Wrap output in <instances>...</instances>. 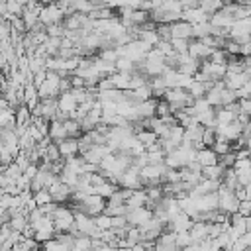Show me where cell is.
I'll return each instance as SVG.
<instances>
[{
  "mask_svg": "<svg viewBox=\"0 0 251 251\" xmlns=\"http://www.w3.org/2000/svg\"><path fill=\"white\" fill-rule=\"evenodd\" d=\"M51 220H53V226H55V231H69L71 226L75 224V212L67 206H55L53 214H51Z\"/></svg>",
  "mask_w": 251,
  "mask_h": 251,
  "instance_id": "obj_1",
  "label": "cell"
},
{
  "mask_svg": "<svg viewBox=\"0 0 251 251\" xmlns=\"http://www.w3.org/2000/svg\"><path fill=\"white\" fill-rule=\"evenodd\" d=\"M63 20H65V14L55 2L53 4H43L41 12H39V22L41 24L51 25V24H61Z\"/></svg>",
  "mask_w": 251,
  "mask_h": 251,
  "instance_id": "obj_2",
  "label": "cell"
},
{
  "mask_svg": "<svg viewBox=\"0 0 251 251\" xmlns=\"http://www.w3.org/2000/svg\"><path fill=\"white\" fill-rule=\"evenodd\" d=\"M151 218H153V212H151L147 206H141V208H131V210H127V214H126L127 224H129V226H135V227H139V226L147 224Z\"/></svg>",
  "mask_w": 251,
  "mask_h": 251,
  "instance_id": "obj_3",
  "label": "cell"
},
{
  "mask_svg": "<svg viewBox=\"0 0 251 251\" xmlns=\"http://www.w3.org/2000/svg\"><path fill=\"white\" fill-rule=\"evenodd\" d=\"M57 106H59V112L61 114H65L67 118H71V114L76 110V100H75V96L71 94V90L69 92H61L59 94V98H57Z\"/></svg>",
  "mask_w": 251,
  "mask_h": 251,
  "instance_id": "obj_4",
  "label": "cell"
},
{
  "mask_svg": "<svg viewBox=\"0 0 251 251\" xmlns=\"http://www.w3.org/2000/svg\"><path fill=\"white\" fill-rule=\"evenodd\" d=\"M171 27V37H180V39H192V24L184 20H176L169 24Z\"/></svg>",
  "mask_w": 251,
  "mask_h": 251,
  "instance_id": "obj_5",
  "label": "cell"
},
{
  "mask_svg": "<svg viewBox=\"0 0 251 251\" xmlns=\"http://www.w3.org/2000/svg\"><path fill=\"white\" fill-rule=\"evenodd\" d=\"M57 147H59V153L63 159L75 157V155H78V137H65V139L57 141Z\"/></svg>",
  "mask_w": 251,
  "mask_h": 251,
  "instance_id": "obj_6",
  "label": "cell"
},
{
  "mask_svg": "<svg viewBox=\"0 0 251 251\" xmlns=\"http://www.w3.org/2000/svg\"><path fill=\"white\" fill-rule=\"evenodd\" d=\"M212 51H214V49L206 47V45H204V43H200L198 39H194V41H190V43H188V55H190V57H194L196 61H204V59H208V57L212 55Z\"/></svg>",
  "mask_w": 251,
  "mask_h": 251,
  "instance_id": "obj_7",
  "label": "cell"
},
{
  "mask_svg": "<svg viewBox=\"0 0 251 251\" xmlns=\"http://www.w3.org/2000/svg\"><path fill=\"white\" fill-rule=\"evenodd\" d=\"M155 108H157V98H149V100H143V102L135 104V110H137L141 120L153 118L155 116Z\"/></svg>",
  "mask_w": 251,
  "mask_h": 251,
  "instance_id": "obj_8",
  "label": "cell"
},
{
  "mask_svg": "<svg viewBox=\"0 0 251 251\" xmlns=\"http://www.w3.org/2000/svg\"><path fill=\"white\" fill-rule=\"evenodd\" d=\"M47 135H49V139L55 141V143L61 141V139H65V137H69V135H67V129H65V126H63V122H59V120H51V122H49Z\"/></svg>",
  "mask_w": 251,
  "mask_h": 251,
  "instance_id": "obj_9",
  "label": "cell"
},
{
  "mask_svg": "<svg viewBox=\"0 0 251 251\" xmlns=\"http://www.w3.org/2000/svg\"><path fill=\"white\" fill-rule=\"evenodd\" d=\"M196 161L202 167H210V165L218 163V155H216V151L212 147H202L200 151H196Z\"/></svg>",
  "mask_w": 251,
  "mask_h": 251,
  "instance_id": "obj_10",
  "label": "cell"
},
{
  "mask_svg": "<svg viewBox=\"0 0 251 251\" xmlns=\"http://www.w3.org/2000/svg\"><path fill=\"white\" fill-rule=\"evenodd\" d=\"M180 20H184V22H188V24H198V22L210 20V16H206L200 8H190V10H182Z\"/></svg>",
  "mask_w": 251,
  "mask_h": 251,
  "instance_id": "obj_11",
  "label": "cell"
},
{
  "mask_svg": "<svg viewBox=\"0 0 251 251\" xmlns=\"http://www.w3.org/2000/svg\"><path fill=\"white\" fill-rule=\"evenodd\" d=\"M243 33H251V18H241V20H235L229 27V37H235V35H243Z\"/></svg>",
  "mask_w": 251,
  "mask_h": 251,
  "instance_id": "obj_12",
  "label": "cell"
},
{
  "mask_svg": "<svg viewBox=\"0 0 251 251\" xmlns=\"http://www.w3.org/2000/svg\"><path fill=\"white\" fill-rule=\"evenodd\" d=\"M224 167L220 163L216 165H210V167H202V176L204 178H210V180H220L222 182V175H224Z\"/></svg>",
  "mask_w": 251,
  "mask_h": 251,
  "instance_id": "obj_13",
  "label": "cell"
},
{
  "mask_svg": "<svg viewBox=\"0 0 251 251\" xmlns=\"http://www.w3.org/2000/svg\"><path fill=\"white\" fill-rule=\"evenodd\" d=\"M233 22H235V20H233L231 16L224 14V12H216V14L210 16V24L216 25V27H231Z\"/></svg>",
  "mask_w": 251,
  "mask_h": 251,
  "instance_id": "obj_14",
  "label": "cell"
},
{
  "mask_svg": "<svg viewBox=\"0 0 251 251\" xmlns=\"http://www.w3.org/2000/svg\"><path fill=\"white\" fill-rule=\"evenodd\" d=\"M222 6H224V2L222 0H200V10L206 14V16H212V14H216V12H220L222 10Z\"/></svg>",
  "mask_w": 251,
  "mask_h": 251,
  "instance_id": "obj_15",
  "label": "cell"
},
{
  "mask_svg": "<svg viewBox=\"0 0 251 251\" xmlns=\"http://www.w3.org/2000/svg\"><path fill=\"white\" fill-rule=\"evenodd\" d=\"M222 184H224L227 190H235V188L239 186V184H237V175H235L233 167L224 171V175H222Z\"/></svg>",
  "mask_w": 251,
  "mask_h": 251,
  "instance_id": "obj_16",
  "label": "cell"
},
{
  "mask_svg": "<svg viewBox=\"0 0 251 251\" xmlns=\"http://www.w3.org/2000/svg\"><path fill=\"white\" fill-rule=\"evenodd\" d=\"M214 110H216V124H218V126H224V124H229V122L235 120V114L229 112V110H226L224 106H218V108H214Z\"/></svg>",
  "mask_w": 251,
  "mask_h": 251,
  "instance_id": "obj_17",
  "label": "cell"
},
{
  "mask_svg": "<svg viewBox=\"0 0 251 251\" xmlns=\"http://www.w3.org/2000/svg\"><path fill=\"white\" fill-rule=\"evenodd\" d=\"M116 65V71L118 73H133L135 71V63L126 59V57H118V61L114 63Z\"/></svg>",
  "mask_w": 251,
  "mask_h": 251,
  "instance_id": "obj_18",
  "label": "cell"
},
{
  "mask_svg": "<svg viewBox=\"0 0 251 251\" xmlns=\"http://www.w3.org/2000/svg\"><path fill=\"white\" fill-rule=\"evenodd\" d=\"M212 149L216 151V155H224V153L231 151V143H229L227 139H224V137H218V135H216V141L212 143Z\"/></svg>",
  "mask_w": 251,
  "mask_h": 251,
  "instance_id": "obj_19",
  "label": "cell"
},
{
  "mask_svg": "<svg viewBox=\"0 0 251 251\" xmlns=\"http://www.w3.org/2000/svg\"><path fill=\"white\" fill-rule=\"evenodd\" d=\"M190 39H180V37H171V47L175 53H186L188 51Z\"/></svg>",
  "mask_w": 251,
  "mask_h": 251,
  "instance_id": "obj_20",
  "label": "cell"
},
{
  "mask_svg": "<svg viewBox=\"0 0 251 251\" xmlns=\"http://www.w3.org/2000/svg\"><path fill=\"white\" fill-rule=\"evenodd\" d=\"M171 104L165 100V98H159L157 100V108H155V116L157 118H165V116H171Z\"/></svg>",
  "mask_w": 251,
  "mask_h": 251,
  "instance_id": "obj_21",
  "label": "cell"
},
{
  "mask_svg": "<svg viewBox=\"0 0 251 251\" xmlns=\"http://www.w3.org/2000/svg\"><path fill=\"white\" fill-rule=\"evenodd\" d=\"M33 200H35V204H37V206H43V204H49V202H53V198H51V192H49L47 188H39V190H35V196H33Z\"/></svg>",
  "mask_w": 251,
  "mask_h": 251,
  "instance_id": "obj_22",
  "label": "cell"
},
{
  "mask_svg": "<svg viewBox=\"0 0 251 251\" xmlns=\"http://www.w3.org/2000/svg\"><path fill=\"white\" fill-rule=\"evenodd\" d=\"M94 224H96V227L98 229H110L112 227V216H108V214H98V216H94Z\"/></svg>",
  "mask_w": 251,
  "mask_h": 251,
  "instance_id": "obj_23",
  "label": "cell"
},
{
  "mask_svg": "<svg viewBox=\"0 0 251 251\" xmlns=\"http://www.w3.org/2000/svg\"><path fill=\"white\" fill-rule=\"evenodd\" d=\"M190 243H194V241H192V237H190L188 231H180V233L175 235V245H176L178 249H184V247H188Z\"/></svg>",
  "mask_w": 251,
  "mask_h": 251,
  "instance_id": "obj_24",
  "label": "cell"
},
{
  "mask_svg": "<svg viewBox=\"0 0 251 251\" xmlns=\"http://www.w3.org/2000/svg\"><path fill=\"white\" fill-rule=\"evenodd\" d=\"M214 141H216V129L214 127H204V131H202V143H204V147H212Z\"/></svg>",
  "mask_w": 251,
  "mask_h": 251,
  "instance_id": "obj_25",
  "label": "cell"
},
{
  "mask_svg": "<svg viewBox=\"0 0 251 251\" xmlns=\"http://www.w3.org/2000/svg\"><path fill=\"white\" fill-rule=\"evenodd\" d=\"M237 100V90H231V88H224L222 90V106H226V104H231V102H235Z\"/></svg>",
  "mask_w": 251,
  "mask_h": 251,
  "instance_id": "obj_26",
  "label": "cell"
},
{
  "mask_svg": "<svg viewBox=\"0 0 251 251\" xmlns=\"http://www.w3.org/2000/svg\"><path fill=\"white\" fill-rule=\"evenodd\" d=\"M45 251H71L67 245H63L61 241H57V239H51V241H47L45 243Z\"/></svg>",
  "mask_w": 251,
  "mask_h": 251,
  "instance_id": "obj_27",
  "label": "cell"
},
{
  "mask_svg": "<svg viewBox=\"0 0 251 251\" xmlns=\"http://www.w3.org/2000/svg\"><path fill=\"white\" fill-rule=\"evenodd\" d=\"M233 171H235V169H233ZM235 175H237V184H239V186L249 184V180H251V169H249V171H235Z\"/></svg>",
  "mask_w": 251,
  "mask_h": 251,
  "instance_id": "obj_28",
  "label": "cell"
},
{
  "mask_svg": "<svg viewBox=\"0 0 251 251\" xmlns=\"http://www.w3.org/2000/svg\"><path fill=\"white\" fill-rule=\"evenodd\" d=\"M237 104H239V112L241 114L251 116V98H237Z\"/></svg>",
  "mask_w": 251,
  "mask_h": 251,
  "instance_id": "obj_29",
  "label": "cell"
},
{
  "mask_svg": "<svg viewBox=\"0 0 251 251\" xmlns=\"http://www.w3.org/2000/svg\"><path fill=\"white\" fill-rule=\"evenodd\" d=\"M237 212L241 216H249L251 214V200H241L239 206H237Z\"/></svg>",
  "mask_w": 251,
  "mask_h": 251,
  "instance_id": "obj_30",
  "label": "cell"
},
{
  "mask_svg": "<svg viewBox=\"0 0 251 251\" xmlns=\"http://www.w3.org/2000/svg\"><path fill=\"white\" fill-rule=\"evenodd\" d=\"M239 55L241 57H251V41H247V43H243L239 47Z\"/></svg>",
  "mask_w": 251,
  "mask_h": 251,
  "instance_id": "obj_31",
  "label": "cell"
},
{
  "mask_svg": "<svg viewBox=\"0 0 251 251\" xmlns=\"http://www.w3.org/2000/svg\"><path fill=\"white\" fill-rule=\"evenodd\" d=\"M245 229H247V231H251V214H249V216H245Z\"/></svg>",
  "mask_w": 251,
  "mask_h": 251,
  "instance_id": "obj_32",
  "label": "cell"
},
{
  "mask_svg": "<svg viewBox=\"0 0 251 251\" xmlns=\"http://www.w3.org/2000/svg\"><path fill=\"white\" fill-rule=\"evenodd\" d=\"M243 251H251V247H245V249H243Z\"/></svg>",
  "mask_w": 251,
  "mask_h": 251,
  "instance_id": "obj_33",
  "label": "cell"
}]
</instances>
